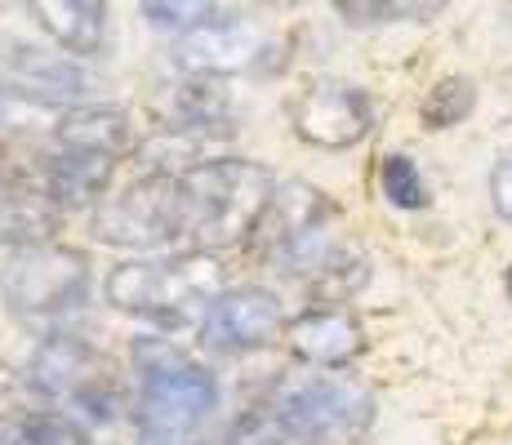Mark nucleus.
<instances>
[{
	"label": "nucleus",
	"instance_id": "obj_7",
	"mask_svg": "<svg viewBox=\"0 0 512 445\" xmlns=\"http://www.w3.org/2000/svg\"><path fill=\"white\" fill-rule=\"evenodd\" d=\"M94 236L116 250H156L183 236V187L179 174H143L125 192L98 201Z\"/></svg>",
	"mask_w": 512,
	"mask_h": 445
},
{
	"label": "nucleus",
	"instance_id": "obj_26",
	"mask_svg": "<svg viewBox=\"0 0 512 445\" xmlns=\"http://www.w3.org/2000/svg\"><path fill=\"white\" fill-rule=\"evenodd\" d=\"M32 397H41V388L32 383V374H14V370L0 365V414H23V419H32V410H27Z\"/></svg>",
	"mask_w": 512,
	"mask_h": 445
},
{
	"label": "nucleus",
	"instance_id": "obj_13",
	"mask_svg": "<svg viewBox=\"0 0 512 445\" xmlns=\"http://www.w3.org/2000/svg\"><path fill=\"white\" fill-rule=\"evenodd\" d=\"M49 147L121 161V156L139 152V130H134V116L121 112V107H67L58 116V125L49 130Z\"/></svg>",
	"mask_w": 512,
	"mask_h": 445
},
{
	"label": "nucleus",
	"instance_id": "obj_6",
	"mask_svg": "<svg viewBox=\"0 0 512 445\" xmlns=\"http://www.w3.org/2000/svg\"><path fill=\"white\" fill-rule=\"evenodd\" d=\"M32 383L41 388L45 401H67L76 410L72 423L85 432L94 423H112L121 414V383H116L112 365L98 356L76 334H49L32 356Z\"/></svg>",
	"mask_w": 512,
	"mask_h": 445
},
{
	"label": "nucleus",
	"instance_id": "obj_8",
	"mask_svg": "<svg viewBox=\"0 0 512 445\" xmlns=\"http://www.w3.org/2000/svg\"><path fill=\"white\" fill-rule=\"evenodd\" d=\"M294 134L321 152H348L374 130V103L361 85L339 76H312L285 103Z\"/></svg>",
	"mask_w": 512,
	"mask_h": 445
},
{
	"label": "nucleus",
	"instance_id": "obj_9",
	"mask_svg": "<svg viewBox=\"0 0 512 445\" xmlns=\"http://www.w3.org/2000/svg\"><path fill=\"white\" fill-rule=\"evenodd\" d=\"M285 321H290V316H285L281 299L272 290H259V285L223 290L201 316V343L210 352H223V356L259 352V348H268V343L281 339Z\"/></svg>",
	"mask_w": 512,
	"mask_h": 445
},
{
	"label": "nucleus",
	"instance_id": "obj_16",
	"mask_svg": "<svg viewBox=\"0 0 512 445\" xmlns=\"http://www.w3.org/2000/svg\"><path fill=\"white\" fill-rule=\"evenodd\" d=\"M63 227V210L41 187H0V245H45Z\"/></svg>",
	"mask_w": 512,
	"mask_h": 445
},
{
	"label": "nucleus",
	"instance_id": "obj_19",
	"mask_svg": "<svg viewBox=\"0 0 512 445\" xmlns=\"http://www.w3.org/2000/svg\"><path fill=\"white\" fill-rule=\"evenodd\" d=\"M352 27H388V23H428L446 9V0H334Z\"/></svg>",
	"mask_w": 512,
	"mask_h": 445
},
{
	"label": "nucleus",
	"instance_id": "obj_28",
	"mask_svg": "<svg viewBox=\"0 0 512 445\" xmlns=\"http://www.w3.org/2000/svg\"><path fill=\"white\" fill-rule=\"evenodd\" d=\"M268 5H294V0H268Z\"/></svg>",
	"mask_w": 512,
	"mask_h": 445
},
{
	"label": "nucleus",
	"instance_id": "obj_27",
	"mask_svg": "<svg viewBox=\"0 0 512 445\" xmlns=\"http://www.w3.org/2000/svg\"><path fill=\"white\" fill-rule=\"evenodd\" d=\"M490 205H495L499 219L512 223V147L499 152L495 170H490Z\"/></svg>",
	"mask_w": 512,
	"mask_h": 445
},
{
	"label": "nucleus",
	"instance_id": "obj_22",
	"mask_svg": "<svg viewBox=\"0 0 512 445\" xmlns=\"http://www.w3.org/2000/svg\"><path fill=\"white\" fill-rule=\"evenodd\" d=\"M379 187L397 210H423L428 205V183H423L419 165L406 152H392L379 161Z\"/></svg>",
	"mask_w": 512,
	"mask_h": 445
},
{
	"label": "nucleus",
	"instance_id": "obj_3",
	"mask_svg": "<svg viewBox=\"0 0 512 445\" xmlns=\"http://www.w3.org/2000/svg\"><path fill=\"white\" fill-rule=\"evenodd\" d=\"M103 294L125 316L179 325L223 294V263L205 250L170 254V259H130L107 272Z\"/></svg>",
	"mask_w": 512,
	"mask_h": 445
},
{
	"label": "nucleus",
	"instance_id": "obj_12",
	"mask_svg": "<svg viewBox=\"0 0 512 445\" xmlns=\"http://www.w3.org/2000/svg\"><path fill=\"white\" fill-rule=\"evenodd\" d=\"M281 339L303 365H317V370H339L366 352V330L357 316L348 308H321V303L290 316Z\"/></svg>",
	"mask_w": 512,
	"mask_h": 445
},
{
	"label": "nucleus",
	"instance_id": "obj_17",
	"mask_svg": "<svg viewBox=\"0 0 512 445\" xmlns=\"http://www.w3.org/2000/svg\"><path fill=\"white\" fill-rule=\"evenodd\" d=\"M165 130L179 134H228L232 130V98L214 76H187L170 94V125Z\"/></svg>",
	"mask_w": 512,
	"mask_h": 445
},
{
	"label": "nucleus",
	"instance_id": "obj_5",
	"mask_svg": "<svg viewBox=\"0 0 512 445\" xmlns=\"http://www.w3.org/2000/svg\"><path fill=\"white\" fill-rule=\"evenodd\" d=\"M294 445H361L374 428V397L339 374H303L268 397Z\"/></svg>",
	"mask_w": 512,
	"mask_h": 445
},
{
	"label": "nucleus",
	"instance_id": "obj_25",
	"mask_svg": "<svg viewBox=\"0 0 512 445\" xmlns=\"http://www.w3.org/2000/svg\"><path fill=\"white\" fill-rule=\"evenodd\" d=\"M223 445H294V437L285 432V423L277 419V410H272L268 401L254 405L250 414H241V419L228 428V441Z\"/></svg>",
	"mask_w": 512,
	"mask_h": 445
},
{
	"label": "nucleus",
	"instance_id": "obj_11",
	"mask_svg": "<svg viewBox=\"0 0 512 445\" xmlns=\"http://www.w3.org/2000/svg\"><path fill=\"white\" fill-rule=\"evenodd\" d=\"M263 54V32L250 18H214L201 32L183 36L174 45V63L187 76H236L245 67H254Z\"/></svg>",
	"mask_w": 512,
	"mask_h": 445
},
{
	"label": "nucleus",
	"instance_id": "obj_15",
	"mask_svg": "<svg viewBox=\"0 0 512 445\" xmlns=\"http://www.w3.org/2000/svg\"><path fill=\"white\" fill-rule=\"evenodd\" d=\"M32 18L58 49L94 58L107 45V0H27Z\"/></svg>",
	"mask_w": 512,
	"mask_h": 445
},
{
	"label": "nucleus",
	"instance_id": "obj_4",
	"mask_svg": "<svg viewBox=\"0 0 512 445\" xmlns=\"http://www.w3.org/2000/svg\"><path fill=\"white\" fill-rule=\"evenodd\" d=\"M0 294L18 321L58 334V325L72 321L90 299V263L54 241L23 245L0 267Z\"/></svg>",
	"mask_w": 512,
	"mask_h": 445
},
{
	"label": "nucleus",
	"instance_id": "obj_24",
	"mask_svg": "<svg viewBox=\"0 0 512 445\" xmlns=\"http://www.w3.org/2000/svg\"><path fill=\"white\" fill-rule=\"evenodd\" d=\"M45 152L49 147H32L18 143V138L0 134V187H41V170H45Z\"/></svg>",
	"mask_w": 512,
	"mask_h": 445
},
{
	"label": "nucleus",
	"instance_id": "obj_10",
	"mask_svg": "<svg viewBox=\"0 0 512 445\" xmlns=\"http://www.w3.org/2000/svg\"><path fill=\"white\" fill-rule=\"evenodd\" d=\"M0 89L36 98V103L76 107L94 94V76L76 63V54H54L41 45L5 41L0 45Z\"/></svg>",
	"mask_w": 512,
	"mask_h": 445
},
{
	"label": "nucleus",
	"instance_id": "obj_30",
	"mask_svg": "<svg viewBox=\"0 0 512 445\" xmlns=\"http://www.w3.org/2000/svg\"><path fill=\"white\" fill-rule=\"evenodd\" d=\"M0 107H5V89H0Z\"/></svg>",
	"mask_w": 512,
	"mask_h": 445
},
{
	"label": "nucleus",
	"instance_id": "obj_2",
	"mask_svg": "<svg viewBox=\"0 0 512 445\" xmlns=\"http://www.w3.org/2000/svg\"><path fill=\"white\" fill-rule=\"evenodd\" d=\"M183 187V241L196 250H236L250 245L268 201L277 196V174L245 156H219L179 174Z\"/></svg>",
	"mask_w": 512,
	"mask_h": 445
},
{
	"label": "nucleus",
	"instance_id": "obj_1",
	"mask_svg": "<svg viewBox=\"0 0 512 445\" xmlns=\"http://www.w3.org/2000/svg\"><path fill=\"white\" fill-rule=\"evenodd\" d=\"M139 401H134V445H201L219 410V383L201 361L147 339L134 348Z\"/></svg>",
	"mask_w": 512,
	"mask_h": 445
},
{
	"label": "nucleus",
	"instance_id": "obj_31",
	"mask_svg": "<svg viewBox=\"0 0 512 445\" xmlns=\"http://www.w3.org/2000/svg\"><path fill=\"white\" fill-rule=\"evenodd\" d=\"M0 445H5V441H0Z\"/></svg>",
	"mask_w": 512,
	"mask_h": 445
},
{
	"label": "nucleus",
	"instance_id": "obj_23",
	"mask_svg": "<svg viewBox=\"0 0 512 445\" xmlns=\"http://www.w3.org/2000/svg\"><path fill=\"white\" fill-rule=\"evenodd\" d=\"M5 445H94V437L63 414H32L9 428Z\"/></svg>",
	"mask_w": 512,
	"mask_h": 445
},
{
	"label": "nucleus",
	"instance_id": "obj_20",
	"mask_svg": "<svg viewBox=\"0 0 512 445\" xmlns=\"http://www.w3.org/2000/svg\"><path fill=\"white\" fill-rule=\"evenodd\" d=\"M472 107H477V85H472L468 76H441V81L423 94L419 116L428 130H450V125L468 121Z\"/></svg>",
	"mask_w": 512,
	"mask_h": 445
},
{
	"label": "nucleus",
	"instance_id": "obj_18",
	"mask_svg": "<svg viewBox=\"0 0 512 445\" xmlns=\"http://www.w3.org/2000/svg\"><path fill=\"white\" fill-rule=\"evenodd\" d=\"M299 281H303V290H308L312 303H321V308H343V303L357 299L361 285L370 281V267L352 245L334 241L330 250L299 276Z\"/></svg>",
	"mask_w": 512,
	"mask_h": 445
},
{
	"label": "nucleus",
	"instance_id": "obj_14",
	"mask_svg": "<svg viewBox=\"0 0 512 445\" xmlns=\"http://www.w3.org/2000/svg\"><path fill=\"white\" fill-rule=\"evenodd\" d=\"M112 156H94V152H67V147H49L45 152V170H41V192L58 210H81V205H94L98 196L112 187L116 178Z\"/></svg>",
	"mask_w": 512,
	"mask_h": 445
},
{
	"label": "nucleus",
	"instance_id": "obj_29",
	"mask_svg": "<svg viewBox=\"0 0 512 445\" xmlns=\"http://www.w3.org/2000/svg\"><path fill=\"white\" fill-rule=\"evenodd\" d=\"M508 299H512V267H508Z\"/></svg>",
	"mask_w": 512,
	"mask_h": 445
},
{
	"label": "nucleus",
	"instance_id": "obj_21",
	"mask_svg": "<svg viewBox=\"0 0 512 445\" xmlns=\"http://www.w3.org/2000/svg\"><path fill=\"white\" fill-rule=\"evenodd\" d=\"M143 18L152 32H165V36H192L201 32L205 23H214L219 14V0H143Z\"/></svg>",
	"mask_w": 512,
	"mask_h": 445
}]
</instances>
